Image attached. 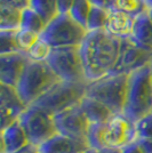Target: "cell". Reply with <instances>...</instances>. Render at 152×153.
I'll return each instance as SVG.
<instances>
[{
  "label": "cell",
  "instance_id": "cell-7",
  "mask_svg": "<svg viewBox=\"0 0 152 153\" xmlns=\"http://www.w3.org/2000/svg\"><path fill=\"white\" fill-rule=\"evenodd\" d=\"M46 63L61 81L87 82L79 47L53 48Z\"/></svg>",
  "mask_w": 152,
  "mask_h": 153
},
{
  "label": "cell",
  "instance_id": "cell-11",
  "mask_svg": "<svg viewBox=\"0 0 152 153\" xmlns=\"http://www.w3.org/2000/svg\"><path fill=\"white\" fill-rule=\"evenodd\" d=\"M54 121L58 134L86 140L89 122L83 114L80 104L55 114Z\"/></svg>",
  "mask_w": 152,
  "mask_h": 153
},
{
  "label": "cell",
  "instance_id": "cell-27",
  "mask_svg": "<svg viewBox=\"0 0 152 153\" xmlns=\"http://www.w3.org/2000/svg\"><path fill=\"white\" fill-rule=\"evenodd\" d=\"M19 51H21L16 42V31L0 30V55Z\"/></svg>",
  "mask_w": 152,
  "mask_h": 153
},
{
  "label": "cell",
  "instance_id": "cell-16",
  "mask_svg": "<svg viewBox=\"0 0 152 153\" xmlns=\"http://www.w3.org/2000/svg\"><path fill=\"white\" fill-rule=\"evenodd\" d=\"M29 143L19 121L1 129V153H13Z\"/></svg>",
  "mask_w": 152,
  "mask_h": 153
},
{
  "label": "cell",
  "instance_id": "cell-6",
  "mask_svg": "<svg viewBox=\"0 0 152 153\" xmlns=\"http://www.w3.org/2000/svg\"><path fill=\"white\" fill-rule=\"evenodd\" d=\"M87 82L58 81L33 104L55 115L79 105L86 96Z\"/></svg>",
  "mask_w": 152,
  "mask_h": 153
},
{
  "label": "cell",
  "instance_id": "cell-22",
  "mask_svg": "<svg viewBox=\"0 0 152 153\" xmlns=\"http://www.w3.org/2000/svg\"><path fill=\"white\" fill-rule=\"evenodd\" d=\"M109 10L108 8H103V7L94 6L92 5L90 8V13L87 21V31H98V30H104V26L108 19Z\"/></svg>",
  "mask_w": 152,
  "mask_h": 153
},
{
  "label": "cell",
  "instance_id": "cell-34",
  "mask_svg": "<svg viewBox=\"0 0 152 153\" xmlns=\"http://www.w3.org/2000/svg\"><path fill=\"white\" fill-rule=\"evenodd\" d=\"M40 150H39V146L32 144V143H28L25 146L21 147L19 150L15 151L13 153H39Z\"/></svg>",
  "mask_w": 152,
  "mask_h": 153
},
{
  "label": "cell",
  "instance_id": "cell-20",
  "mask_svg": "<svg viewBox=\"0 0 152 153\" xmlns=\"http://www.w3.org/2000/svg\"><path fill=\"white\" fill-rule=\"evenodd\" d=\"M46 23L42 17L36 13L33 9L28 7L22 10V19H21V26L19 29L28 30V31L36 32L38 34H41L46 27Z\"/></svg>",
  "mask_w": 152,
  "mask_h": 153
},
{
  "label": "cell",
  "instance_id": "cell-23",
  "mask_svg": "<svg viewBox=\"0 0 152 153\" xmlns=\"http://www.w3.org/2000/svg\"><path fill=\"white\" fill-rule=\"evenodd\" d=\"M90 8H92V4L88 0H76L73 2L72 7L70 8L69 15L79 25H81L86 29L89 13H90Z\"/></svg>",
  "mask_w": 152,
  "mask_h": 153
},
{
  "label": "cell",
  "instance_id": "cell-30",
  "mask_svg": "<svg viewBox=\"0 0 152 153\" xmlns=\"http://www.w3.org/2000/svg\"><path fill=\"white\" fill-rule=\"evenodd\" d=\"M1 2H5L9 6H13L15 8H19L21 10L25 9L29 7V4H30V0H0Z\"/></svg>",
  "mask_w": 152,
  "mask_h": 153
},
{
  "label": "cell",
  "instance_id": "cell-29",
  "mask_svg": "<svg viewBox=\"0 0 152 153\" xmlns=\"http://www.w3.org/2000/svg\"><path fill=\"white\" fill-rule=\"evenodd\" d=\"M136 140L152 138V112L134 122Z\"/></svg>",
  "mask_w": 152,
  "mask_h": 153
},
{
  "label": "cell",
  "instance_id": "cell-2",
  "mask_svg": "<svg viewBox=\"0 0 152 153\" xmlns=\"http://www.w3.org/2000/svg\"><path fill=\"white\" fill-rule=\"evenodd\" d=\"M152 112V64L128 76L124 114L133 122Z\"/></svg>",
  "mask_w": 152,
  "mask_h": 153
},
{
  "label": "cell",
  "instance_id": "cell-39",
  "mask_svg": "<svg viewBox=\"0 0 152 153\" xmlns=\"http://www.w3.org/2000/svg\"><path fill=\"white\" fill-rule=\"evenodd\" d=\"M148 14H149V17H150V19H151V22H152V8L151 9H149Z\"/></svg>",
  "mask_w": 152,
  "mask_h": 153
},
{
  "label": "cell",
  "instance_id": "cell-9",
  "mask_svg": "<svg viewBox=\"0 0 152 153\" xmlns=\"http://www.w3.org/2000/svg\"><path fill=\"white\" fill-rule=\"evenodd\" d=\"M150 64H152V53L139 47L130 38L122 39L118 61L110 74L129 76L130 73Z\"/></svg>",
  "mask_w": 152,
  "mask_h": 153
},
{
  "label": "cell",
  "instance_id": "cell-5",
  "mask_svg": "<svg viewBox=\"0 0 152 153\" xmlns=\"http://www.w3.org/2000/svg\"><path fill=\"white\" fill-rule=\"evenodd\" d=\"M88 31L79 25L69 13L57 14L46 25L40 38L48 42L53 48L79 47Z\"/></svg>",
  "mask_w": 152,
  "mask_h": 153
},
{
  "label": "cell",
  "instance_id": "cell-36",
  "mask_svg": "<svg viewBox=\"0 0 152 153\" xmlns=\"http://www.w3.org/2000/svg\"><path fill=\"white\" fill-rule=\"evenodd\" d=\"M98 153H122L121 149H103L101 151H98Z\"/></svg>",
  "mask_w": 152,
  "mask_h": 153
},
{
  "label": "cell",
  "instance_id": "cell-14",
  "mask_svg": "<svg viewBox=\"0 0 152 153\" xmlns=\"http://www.w3.org/2000/svg\"><path fill=\"white\" fill-rule=\"evenodd\" d=\"M39 150L42 153H86L89 151V146L86 140L72 138L57 133L40 145Z\"/></svg>",
  "mask_w": 152,
  "mask_h": 153
},
{
  "label": "cell",
  "instance_id": "cell-38",
  "mask_svg": "<svg viewBox=\"0 0 152 153\" xmlns=\"http://www.w3.org/2000/svg\"><path fill=\"white\" fill-rule=\"evenodd\" d=\"M144 2H145L146 7L149 8V9H151L152 8V0H143Z\"/></svg>",
  "mask_w": 152,
  "mask_h": 153
},
{
  "label": "cell",
  "instance_id": "cell-37",
  "mask_svg": "<svg viewBox=\"0 0 152 153\" xmlns=\"http://www.w3.org/2000/svg\"><path fill=\"white\" fill-rule=\"evenodd\" d=\"M114 4H115V0H107V8L110 9V8L114 7Z\"/></svg>",
  "mask_w": 152,
  "mask_h": 153
},
{
  "label": "cell",
  "instance_id": "cell-25",
  "mask_svg": "<svg viewBox=\"0 0 152 153\" xmlns=\"http://www.w3.org/2000/svg\"><path fill=\"white\" fill-rule=\"evenodd\" d=\"M104 126H105V123H89L87 137H86L89 150L98 152L104 149V145H103Z\"/></svg>",
  "mask_w": 152,
  "mask_h": 153
},
{
  "label": "cell",
  "instance_id": "cell-10",
  "mask_svg": "<svg viewBox=\"0 0 152 153\" xmlns=\"http://www.w3.org/2000/svg\"><path fill=\"white\" fill-rule=\"evenodd\" d=\"M136 140L134 122L124 113L114 114L104 126V149H124Z\"/></svg>",
  "mask_w": 152,
  "mask_h": 153
},
{
  "label": "cell",
  "instance_id": "cell-33",
  "mask_svg": "<svg viewBox=\"0 0 152 153\" xmlns=\"http://www.w3.org/2000/svg\"><path fill=\"white\" fill-rule=\"evenodd\" d=\"M121 152L122 153H143L142 149L139 147V145L137 144V142L135 140L133 143L128 144L127 146H125L124 149H121Z\"/></svg>",
  "mask_w": 152,
  "mask_h": 153
},
{
  "label": "cell",
  "instance_id": "cell-8",
  "mask_svg": "<svg viewBox=\"0 0 152 153\" xmlns=\"http://www.w3.org/2000/svg\"><path fill=\"white\" fill-rule=\"evenodd\" d=\"M19 121L25 131L29 143L37 146L42 145L45 142L57 134L54 115L34 104L28 106L19 117Z\"/></svg>",
  "mask_w": 152,
  "mask_h": 153
},
{
  "label": "cell",
  "instance_id": "cell-28",
  "mask_svg": "<svg viewBox=\"0 0 152 153\" xmlns=\"http://www.w3.org/2000/svg\"><path fill=\"white\" fill-rule=\"evenodd\" d=\"M40 38V34L36 32L28 31L23 29H19L16 31V42L19 46V51L23 53H28L31 49L33 46L36 45V42Z\"/></svg>",
  "mask_w": 152,
  "mask_h": 153
},
{
  "label": "cell",
  "instance_id": "cell-18",
  "mask_svg": "<svg viewBox=\"0 0 152 153\" xmlns=\"http://www.w3.org/2000/svg\"><path fill=\"white\" fill-rule=\"evenodd\" d=\"M80 108L89 123H107L114 115L105 105L87 96L83 97Z\"/></svg>",
  "mask_w": 152,
  "mask_h": 153
},
{
  "label": "cell",
  "instance_id": "cell-24",
  "mask_svg": "<svg viewBox=\"0 0 152 153\" xmlns=\"http://www.w3.org/2000/svg\"><path fill=\"white\" fill-rule=\"evenodd\" d=\"M114 8L133 16L134 19L149 12V8L143 0H115Z\"/></svg>",
  "mask_w": 152,
  "mask_h": 153
},
{
  "label": "cell",
  "instance_id": "cell-35",
  "mask_svg": "<svg viewBox=\"0 0 152 153\" xmlns=\"http://www.w3.org/2000/svg\"><path fill=\"white\" fill-rule=\"evenodd\" d=\"M88 1L92 5H94V6L107 8V0H88Z\"/></svg>",
  "mask_w": 152,
  "mask_h": 153
},
{
  "label": "cell",
  "instance_id": "cell-26",
  "mask_svg": "<svg viewBox=\"0 0 152 153\" xmlns=\"http://www.w3.org/2000/svg\"><path fill=\"white\" fill-rule=\"evenodd\" d=\"M51 49H53V47L48 42H46L44 39L39 38L36 45L25 54L32 62H47L51 53Z\"/></svg>",
  "mask_w": 152,
  "mask_h": 153
},
{
  "label": "cell",
  "instance_id": "cell-40",
  "mask_svg": "<svg viewBox=\"0 0 152 153\" xmlns=\"http://www.w3.org/2000/svg\"><path fill=\"white\" fill-rule=\"evenodd\" d=\"M86 153H98V152H96V151H93V150H89V151H87Z\"/></svg>",
  "mask_w": 152,
  "mask_h": 153
},
{
  "label": "cell",
  "instance_id": "cell-19",
  "mask_svg": "<svg viewBox=\"0 0 152 153\" xmlns=\"http://www.w3.org/2000/svg\"><path fill=\"white\" fill-rule=\"evenodd\" d=\"M22 10L0 1V30L17 31L21 26Z\"/></svg>",
  "mask_w": 152,
  "mask_h": 153
},
{
  "label": "cell",
  "instance_id": "cell-12",
  "mask_svg": "<svg viewBox=\"0 0 152 153\" xmlns=\"http://www.w3.org/2000/svg\"><path fill=\"white\" fill-rule=\"evenodd\" d=\"M28 108L22 101L15 87L0 83V113H1V129L19 121V117Z\"/></svg>",
  "mask_w": 152,
  "mask_h": 153
},
{
  "label": "cell",
  "instance_id": "cell-3",
  "mask_svg": "<svg viewBox=\"0 0 152 153\" xmlns=\"http://www.w3.org/2000/svg\"><path fill=\"white\" fill-rule=\"evenodd\" d=\"M58 81L61 80L46 62L30 61L15 88L22 101L30 106Z\"/></svg>",
  "mask_w": 152,
  "mask_h": 153
},
{
  "label": "cell",
  "instance_id": "cell-41",
  "mask_svg": "<svg viewBox=\"0 0 152 153\" xmlns=\"http://www.w3.org/2000/svg\"><path fill=\"white\" fill-rule=\"evenodd\" d=\"M39 153H42V152H39Z\"/></svg>",
  "mask_w": 152,
  "mask_h": 153
},
{
  "label": "cell",
  "instance_id": "cell-13",
  "mask_svg": "<svg viewBox=\"0 0 152 153\" xmlns=\"http://www.w3.org/2000/svg\"><path fill=\"white\" fill-rule=\"evenodd\" d=\"M29 62L28 55L23 51L0 55V83L16 87Z\"/></svg>",
  "mask_w": 152,
  "mask_h": 153
},
{
  "label": "cell",
  "instance_id": "cell-21",
  "mask_svg": "<svg viewBox=\"0 0 152 153\" xmlns=\"http://www.w3.org/2000/svg\"><path fill=\"white\" fill-rule=\"evenodd\" d=\"M29 7L42 17L46 24L58 14L57 0H30Z\"/></svg>",
  "mask_w": 152,
  "mask_h": 153
},
{
  "label": "cell",
  "instance_id": "cell-17",
  "mask_svg": "<svg viewBox=\"0 0 152 153\" xmlns=\"http://www.w3.org/2000/svg\"><path fill=\"white\" fill-rule=\"evenodd\" d=\"M130 39L139 47L152 53V22L148 12L135 19Z\"/></svg>",
  "mask_w": 152,
  "mask_h": 153
},
{
  "label": "cell",
  "instance_id": "cell-32",
  "mask_svg": "<svg viewBox=\"0 0 152 153\" xmlns=\"http://www.w3.org/2000/svg\"><path fill=\"white\" fill-rule=\"evenodd\" d=\"M136 142L142 149L143 153H152V138H141L136 140Z\"/></svg>",
  "mask_w": 152,
  "mask_h": 153
},
{
  "label": "cell",
  "instance_id": "cell-4",
  "mask_svg": "<svg viewBox=\"0 0 152 153\" xmlns=\"http://www.w3.org/2000/svg\"><path fill=\"white\" fill-rule=\"evenodd\" d=\"M128 76L108 74L87 82L86 96L105 105L113 114L124 113L126 104Z\"/></svg>",
  "mask_w": 152,
  "mask_h": 153
},
{
  "label": "cell",
  "instance_id": "cell-31",
  "mask_svg": "<svg viewBox=\"0 0 152 153\" xmlns=\"http://www.w3.org/2000/svg\"><path fill=\"white\" fill-rule=\"evenodd\" d=\"M76 0H57V9L58 14L69 13L70 8L72 7Z\"/></svg>",
  "mask_w": 152,
  "mask_h": 153
},
{
  "label": "cell",
  "instance_id": "cell-15",
  "mask_svg": "<svg viewBox=\"0 0 152 153\" xmlns=\"http://www.w3.org/2000/svg\"><path fill=\"white\" fill-rule=\"evenodd\" d=\"M108 10V19L104 26V31L120 40L130 38L135 24V19L114 7Z\"/></svg>",
  "mask_w": 152,
  "mask_h": 153
},
{
  "label": "cell",
  "instance_id": "cell-1",
  "mask_svg": "<svg viewBox=\"0 0 152 153\" xmlns=\"http://www.w3.org/2000/svg\"><path fill=\"white\" fill-rule=\"evenodd\" d=\"M121 40L104 30L89 31L79 46L87 82L110 74L118 61Z\"/></svg>",
  "mask_w": 152,
  "mask_h": 153
}]
</instances>
